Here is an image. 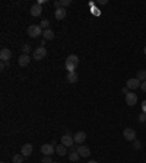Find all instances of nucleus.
Masks as SVG:
<instances>
[{
  "instance_id": "1",
  "label": "nucleus",
  "mask_w": 146,
  "mask_h": 163,
  "mask_svg": "<svg viewBox=\"0 0 146 163\" xmlns=\"http://www.w3.org/2000/svg\"><path fill=\"white\" fill-rule=\"evenodd\" d=\"M78 66H79V58H78V56L70 54V56L67 57V60H66V63H65L66 70H69V73H70V72H75V70L78 69Z\"/></svg>"
},
{
  "instance_id": "2",
  "label": "nucleus",
  "mask_w": 146,
  "mask_h": 163,
  "mask_svg": "<svg viewBox=\"0 0 146 163\" xmlns=\"http://www.w3.org/2000/svg\"><path fill=\"white\" fill-rule=\"evenodd\" d=\"M28 37H31V38H38L40 35H42V29H41L40 25H31V26H28Z\"/></svg>"
},
{
  "instance_id": "3",
  "label": "nucleus",
  "mask_w": 146,
  "mask_h": 163,
  "mask_svg": "<svg viewBox=\"0 0 146 163\" xmlns=\"http://www.w3.org/2000/svg\"><path fill=\"white\" fill-rule=\"evenodd\" d=\"M34 60H37V61H40L42 58L47 57V50L44 48V47H38V48L34 50V54H32Z\"/></svg>"
},
{
  "instance_id": "4",
  "label": "nucleus",
  "mask_w": 146,
  "mask_h": 163,
  "mask_svg": "<svg viewBox=\"0 0 146 163\" xmlns=\"http://www.w3.org/2000/svg\"><path fill=\"white\" fill-rule=\"evenodd\" d=\"M60 140H61V144H63V146H66V147L75 146V139H73L72 136H70V133H69V131H67V133H66V134Z\"/></svg>"
},
{
  "instance_id": "5",
  "label": "nucleus",
  "mask_w": 146,
  "mask_h": 163,
  "mask_svg": "<svg viewBox=\"0 0 146 163\" xmlns=\"http://www.w3.org/2000/svg\"><path fill=\"white\" fill-rule=\"evenodd\" d=\"M123 137L127 141H134L136 140V131L133 128H124L123 130Z\"/></svg>"
},
{
  "instance_id": "6",
  "label": "nucleus",
  "mask_w": 146,
  "mask_h": 163,
  "mask_svg": "<svg viewBox=\"0 0 146 163\" xmlns=\"http://www.w3.org/2000/svg\"><path fill=\"white\" fill-rule=\"evenodd\" d=\"M41 153L44 156H51L53 153H56V149H54V146L50 143V144H42L41 146Z\"/></svg>"
},
{
  "instance_id": "7",
  "label": "nucleus",
  "mask_w": 146,
  "mask_h": 163,
  "mask_svg": "<svg viewBox=\"0 0 146 163\" xmlns=\"http://www.w3.org/2000/svg\"><path fill=\"white\" fill-rule=\"evenodd\" d=\"M126 85H127V89H129V90L138 89V88H140V80H139L138 77H131V79L127 80Z\"/></svg>"
},
{
  "instance_id": "8",
  "label": "nucleus",
  "mask_w": 146,
  "mask_h": 163,
  "mask_svg": "<svg viewBox=\"0 0 146 163\" xmlns=\"http://www.w3.org/2000/svg\"><path fill=\"white\" fill-rule=\"evenodd\" d=\"M126 104H127L129 106H134L136 104H138V95L129 92V93L126 95Z\"/></svg>"
},
{
  "instance_id": "9",
  "label": "nucleus",
  "mask_w": 146,
  "mask_h": 163,
  "mask_svg": "<svg viewBox=\"0 0 146 163\" xmlns=\"http://www.w3.org/2000/svg\"><path fill=\"white\" fill-rule=\"evenodd\" d=\"M32 152H34V146H32V144H29V143L24 144L22 149H21V155H24L25 157L31 156V155H32Z\"/></svg>"
},
{
  "instance_id": "10",
  "label": "nucleus",
  "mask_w": 146,
  "mask_h": 163,
  "mask_svg": "<svg viewBox=\"0 0 146 163\" xmlns=\"http://www.w3.org/2000/svg\"><path fill=\"white\" fill-rule=\"evenodd\" d=\"M10 57H12V51H10L9 48H2V51H0V60L9 63Z\"/></svg>"
},
{
  "instance_id": "11",
  "label": "nucleus",
  "mask_w": 146,
  "mask_h": 163,
  "mask_svg": "<svg viewBox=\"0 0 146 163\" xmlns=\"http://www.w3.org/2000/svg\"><path fill=\"white\" fill-rule=\"evenodd\" d=\"M73 139H75V143L82 144V143L86 140V133H85V131H78V133L73 136Z\"/></svg>"
},
{
  "instance_id": "12",
  "label": "nucleus",
  "mask_w": 146,
  "mask_h": 163,
  "mask_svg": "<svg viewBox=\"0 0 146 163\" xmlns=\"http://www.w3.org/2000/svg\"><path fill=\"white\" fill-rule=\"evenodd\" d=\"M29 61H31V57L28 54H22L18 58V64L21 66V67H26V66L29 64Z\"/></svg>"
},
{
  "instance_id": "13",
  "label": "nucleus",
  "mask_w": 146,
  "mask_h": 163,
  "mask_svg": "<svg viewBox=\"0 0 146 163\" xmlns=\"http://www.w3.org/2000/svg\"><path fill=\"white\" fill-rule=\"evenodd\" d=\"M66 13H67V10H66L65 8H58V9H56V12H54V18H56L57 21H61V19L66 18Z\"/></svg>"
},
{
  "instance_id": "14",
  "label": "nucleus",
  "mask_w": 146,
  "mask_h": 163,
  "mask_svg": "<svg viewBox=\"0 0 146 163\" xmlns=\"http://www.w3.org/2000/svg\"><path fill=\"white\" fill-rule=\"evenodd\" d=\"M78 153H79L81 157H88L91 155V150H89V147H86V146H79L78 147Z\"/></svg>"
},
{
  "instance_id": "15",
  "label": "nucleus",
  "mask_w": 146,
  "mask_h": 163,
  "mask_svg": "<svg viewBox=\"0 0 146 163\" xmlns=\"http://www.w3.org/2000/svg\"><path fill=\"white\" fill-rule=\"evenodd\" d=\"M41 12H42V8H41V5H38V3L32 5V8H31V15H32V16H40Z\"/></svg>"
},
{
  "instance_id": "16",
  "label": "nucleus",
  "mask_w": 146,
  "mask_h": 163,
  "mask_svg": "<svg viewBox=\"0 0 146 163\" xmlns=\"http://www.w3.org/2000/svg\"><path fill=\"white\" fill-rule=\"evenodd\" d=\"M42 37H44V40L45 41H51V40H54V37H56V35H54V32H53V29H45V31H44V32H42Z\"/></svg>"
},
{
  "instance_id": "17",
  "label": "nucleus",
  "mask_w": 146,
  "mask_h": 163,
  "mask_svg": "<svg viewBox=\"0 0 146 163\" xmlns=\"http://www.w3.org/2000/svg\"><path fill=\"white\" fill-rule=\"evenodd\" d=\"M66 80L69 82V83H76V82H78V74H76V72H70V73H67Z\"/></svg>"
},
{
  "instance_id": "18",
  "label": "nucleus",
  "mask_w": 146,
  "mask_h": 163,
  "mask_svg": "<svg viewBox=\"0 0 146 163\" xmlns=\"http://www.w3.org/2000/svg\"><path fill=\"white\" fill-rule=\"evenodd\" d=\"M56 153L58 156H66L67 153V147L63 146V144H60V146H56Z\"/></svg>"
},
{
  "instance_id": "19",
  "label": "nucleus",
  "mask_w": 146,
  "mask_h": 163,
  "mask_svg": "<svg viewBox=\"0 0 146 163\" xmlns=\"http://www.w3.org/2000/svg\"><path fill=\"white\" fill-rule=\"evenodd\" d=\"M25 160V156L24 155H15L12 157V162L13 163H24Z\"/></svg>"
},
{
  "instance_id": "20",
  "label": "nucleus",
  "mask_w": 146,
  "mask_h": 163,
  "mask_svg": "<svg viewBox=\"0 0 146 163\" xmlns=\"http://www.w3.org/2000/svg\"><path fill=\"white\" fill-rule=\"evenodd\" d=\"M79 153L78 152H70V155H69V159H70V162H78L79 160Z\"/></svg>"
},
{
  "instance_id": "21",
  "label": "nucleus",
  "mask_w": 146,
  "mask_h": 163,
  "mask_svg": "<svg viewBox=\"0 0 146 163\" xmlns=\"http://www.w3.org/2000/svg\"><path fill=\"white\" fill-rule=\"evenodd\" d=\"M138 79L140 82H146V70H139L138 72Z\"/></svg>"
},
{
  "instance_id": "22",
  "label": "nucleus",
  "mask_w": 146,
  "mask_h": 163,
  "mask_svg": "<svg viewBox=\"0 0 146 163\" xmlns=\"http://www.w3.org/2000/svg\"><path fill=\"white\" fill-rule=\"evenodd\" d=\"M40 26H41V29H48V26H50V22H48V19H44V21H41L40 22Z\"/></svg>"
},
{
  "instance_id": "23",
  "label": "nucleus",
  "mask_w": 146,
  "mask_h": 163,
  "mask_svg": "<svg viewBox=\"0 0 146 163\" xmlns=\"http://www.w3.org/2000/svg\"><path fill=\"white\" fill-rule=\"evenodd\" d=\"M72 5V0H61L60 2V8H67Z\"/></svg>"
},
{
  "instance_id": "24",
  "label": "nucleus",
  "mask_w": 146,
  "mask_h": 163,
  "mask_svg": "<svg viewBox=\"0 0 146 163\" xmlns=\"http://www.w3.org/2000/svg\"><path fill=\"white\" fill-rule=\"evenodd\" d=\"M133 147H134L136 150H140V149H142V143H140L139 140H134V141H133Z\"/></svg>"
},
{
  "instance_id": "25",
  "label": "nucleus",
  "mask_w": 146,
  "mask_h": 163,
  "mask_svg": "<svg viewBox=\"0 0 146 163\" xmlns=\"http://www.w3.org/2000/svg\"><path fill=\"white\" fill-rule=\"evenodd\" d=\"M139 122H142V124L146 122V114H145V112H142V114L139 115Z\"/></svg>"
},
{
  "instance_id": "26",
  "label": "nucleus",
  "mask_w": 146,
  "mask_h": 163,
  "mask_svg": "<svg viewBox=\"0 0 146 163\" xmlns=\"http://www.w3.org/2000/svg\"><path fill=\"white\" fill-rule=\"evenodd\" d=\"M22 51H24V54H28V53L31 51V47H29L28 44H25L24 47H22Z\"/></svg>"
},
{
  "instance_id": "27",
  "label": "nucleus",
  "mask_w": 146,
  "mask_h": 163,
  "mask_svg": "<svg viewBox=\"0 0 146 163\" xmlns=\"http://www.w3.org/2000/svg\"><path fill=\"white\" fill-rule=\"evenodd\" d=\"M42 163H53L51 156H44V157H42Z\"/></svg>"
},
{
  "instance_id": "28",
  "label": "nucleus",
  "mask_w": 146,
  "mask_h": 163,
  "mask_svg": "<svg viewBox=\"0 0 146 163\" xmlns=\"http://www.w3.org/2000/svg\"><path fill=\"white\" fill-rule=\"evenodd\" d=\"M140 89L146 93V82H142V83H140Z\"/></svg>"
},
{
  "instance_id": "29",
  "label": "nucleus",
  "mask_w": 146,
  "mask_h": 163,
  "mask_svg": "<svg viewBox=\"0 0 146 163\" xmlns=\"http://www.w3.org/2000/svg\"><path fill=\"white\" fill-rule=\"evenodd\" d=\"M0 69H2V70L6 69V61H2V63H0Z\"/></svg>"
},
{
  "instance_id": "30",
  "label": "nucleus",
  "mask_w": 146,
  "mask_h": 163,
  "mask_svg": "<svg viewBox=\"0 0 146 163\" xmlns=\"http://www.w3.org/2000/svg\"><path fill=\"white\" fill-rule=\"evenodd\" d=\"M142 109H143V112L146 114V101H143V102H142Z\"/></svg>"
},
{
  "instance_id": "31",
  "label": "nucleus",
  "mask_w": 146,
  "mask_h": 163,
  "mask_svg": "<svg viewBox=\"0 0 146 163\" xmlns=\"http://www.w3.org/2000/svg\"><path fill=\"white\" fill-rule=\"evenodd\" d=\"M130 90L127 89V88H123V93H124V95H127V93H129Z\"/></svg>"
},
{
  "instance_id": "32",
  "label": "nucleus",
  "mask_w": 146,
  "mask_h": 163,
  "mask_svg": "<svg viewBox=\"0 0 146 163\" xmlns=\"http://www.w3.org/2000/svg\"><path fill=\"white\" fill-rule=\"evenodd\" d=\"M88 163H98V162H95V160H91V162H88Z\"/></svg>"
},
{
  "instance_id": "33",
  "label": "nucleus",
  "mask_w": 146,
  "mask_h": 163,
  "mask_svg": "<svg viewBox=\"0 0 146 163\" xmlns=\"http://www.w3.org/2000/svg\"><path fill=\"white\" fill-rule=\"evenodd\" d=\"M143 53H145V56H146V47H145V50H143Z\"/></svg>"
},
{
  "instance_id": "34",
  "label": "nucleus",
  "mask_w": 146,
  "mask_h": 163,
  "mask_svg": "<svg viewBox=\"0 0 146 163\" xmlns=\"http://www.w3.org/2000/svg\"><path fill=\"white\" fill-rule=\"evenodd\" d=\"M53 163H58V162H53Z\"/></svg>"
},
{
  "instance_id": "35",
  "label": "nucleus",
  "mask_w": 146,
  "mask_h": 163,
  "mask_svg": "<svg viewBox=\"0 0 146 163\" xmlns=\"http://www.w3.org/2000/svg\"><path fill=\"white\" fill-rule=\"evenodd\" d=\"M2 163H5V162H2Z\"/></svg>"
}]
</instances>
